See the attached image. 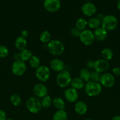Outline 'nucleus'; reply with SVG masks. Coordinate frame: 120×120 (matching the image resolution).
Segmentation results:
<instances>
[{
	"instance_id": "4468645a",
	"label": "nucleus",
	"mask_w": 120,
	"mask_h": 120,
	"mask_svg": "<svg viewBox=\"0 0 120 120\" xmlns=\"http://www.w3.org/2000/svg\"><path fill=\"white\" fill-rule=\"evenodd\" d=\"M82 12L87 16H92L96 12V7L91 2H86L81 7Z\"/></svg>"
},
{
	"instance_id": "f704fd0d",
	"label": "nucleus",
	"mask_w": 120,
	"mask_h": 120,
	"mask_svg": "<svg viewBox=\"0 0 120 120\" xmlns=\"http://www.w3.org/2000/svg\"><path fill=\"white\" fill-rule=\"evenodd\" d=\"M7 119V115L4 110H0V120H5Z\"/></svg>"
},
{
	"instance_id": "412c9836",
	"label": "nucleus",
	"mask_w": 120,
	"mask_h": 120,
	"mask_svg": "<svg viewBox=\"0 0 120 120\" xmlns=\"http://www.w3.org/2000/svg\"><path fill=\"white\" fill-rule=\"evenodd\" d=\"M101 56L102 57V59L107 61H109L111 60L113 58L114 53H113L112 50L110 48H106L101 50Z\"/></svg>"
},
{
	"instance_id": "7c9ffc66",
	"label": "nucleus",
	"mask_w": 120,
	"mask_h": 120,
	"mask_svg": "<svg viewBox=\"0 0 120 120\" xmlns=\"http://www.w3.org/2000/svg\"><path fill=\"white\" fill-rule=\"evenodd\" d=\"M101 73L98 71L94 70L93 71L91 72V77H90V80L92 81V82H100V77H101Z\"/></svg>"
},
{
	"instance_id": "bb28decb",
	"label": "nucleus",
	"mask_w": 120,
	"mask_h": 120,
	"mask_svg": "<svg viewBox=\"0 0 120 120\" xmlns=\"http://www.w3.org/2000/svg\"><path fill=\"white\" fill-rule=\"evenodd\" d=\"M32 52L28 49H25L20 52L21 60L25 62H27V61H29L31 57L32 56Z\"/></svg>"
},
{
	"instance_id": "6ab92c4d",
	"label": "nucleus",
	"mask_w": 120,
	"mask_h": 120,
	"mask_svg": "<svg viewBox=\"0 0 120 120\" xmlns=\"http://www.w3.org/2000/svg\"><path fill=\"white\" fill-rule=\"evenodd\" d=\"M15 46L18 50L22 51L27 49V41L25 38L20 36L15 39Z\"/></svg>"
},
{
	"instance_id": "c85d7f7f",
	"label": "nucleus",
	"mask_w": 120,
	"mask_h": 120,
	"mask_svg": "<svg viewBox=\"0 0 120 120\" xmlns=\"http://www.w3.org/2000/svg\"><path fill=\"white\" fill-rule=\"evenodd\" d=\"M29 65L31 68L34 69H37L39 66H40L41 64V60L38 56L32 55L31 59L29 60Z\"/></svg>"
},
{
	"instance_id": "5701e85b",
	"label": "nucleus",
	"mask_w": 120,
	"mask_h": 120,
	"mask_svg": "<svg viewBox=\"0 0 120 120\" xmlns=\"http://www.w3.org/2000/svg\"><path fill=\"white\" fill-rule=\"evenodd\" d=\"M88 22V26L91 29H96V28L100 27V25H101V21L99 20L98 19L95 18H91Z\"/></svg>"
},
{
	"instance_id": "f3484780",
	"label": "nucleus",
	"mask_w": 120,
	"mask_h": 120,
	"mask_svg": "<svg viewBox=\"0 0 120 120\" xmlns=\"http://www.w3.org/2000/svg\"><path fill=\"white\" fill-rule=\"evenodd\" d=\"M74 109H75V112L78 114L82 116L87 113L88 107H87V104L83 101H77L75 104Z\"/></svg>"
},
{
	"instance_id": "2f4dec72",
	"label": "nucleus",
	"mask_w": 120,
	"mask_h": 120,
	"mask_svg": "<svg viewBox=\"0 0 120 120\" xmlns=\"http://www.w3.org/2000/svg\"><path fill=\"white\" fill-rule=\"evenodd\" d=\"M9 55V49L5 45H0V58H5Z\"/></svg>"
},
{
	"instance_id": "7ed1b4c3",
	"label": "nucleus",
	"mask_w": 120,
	"mask_h": 120,
	"mask_svg": "<svg viewBox=\"0 0 120 120\" xmlns=\"http://www.w3.org/2000/svg\"><path fill=\"white\" fill-rule=\"evenodd\" d=\"M71 80V75L67 70H64L60 71L56 75V83L61 88L67 87L70 84Z\"/></svg>"
},
{
	"instance_id": "c03bdc74",
	"label": "nucleus",
	"mask_w": 120,
	"mask_h": 120,
	"mask_svg": "<svg viewBox=\"0 0 120 120\" xmlns=\"http://www.w3.org/2000/svg\"><path fill=\"white\" fill-rule=\"evenodd\" d=\"M84 1H90V0H84Z\"/></svg>"
},
{
	"instance_id": "f03ea898",
	"label": "nucleus",
	"mask_w": 120,
	"mask_h": 120,
	"mask_svg": "<svg viewBox=\"0 0 120 120\" xmlns=\"http://www.w3.org/2000/svg\"><path fill=\"white\" fill-rule=\"evenodd\" d=\"M47 49L51 55L60 56L65 51V46L61 41L57 39L51 40L47 45Z\"/></svg>"
},
{
	"instance_id": "c756f323",
	"label": "nucleus",
	"mask_w": 120,
	"mask_h": 120,
	"mask_svg": "<svg viewBox=\"0 0 120 120\" xmlns=\"http://www.w3.org/2000/svg\"><path fill=\"white\" fill-rule=\"evenodd\" d=\"M10 101L14 106H18L21 104L22 98L21 96L18 94H13L10 97Z\"/></svg>"
},
{
	"instance_id": "f257e3e1",
	"label": "nucleus",
	"mask_w": 120,
	"mask_h": 120,
	"mask_svg": "<svg viewBox=\"0 0 120 120\" xmlns=\"http://www.w3.org/2000/svg\"><path fill=\"white\" fill-rule=\"evenodd\" d=\"M84 89L87 96L89 97H96L101 94L102 91V86L100 83L90 80L87 82Z\"/></svg>"
},
{
	"instance_id": "b1692460",
	"label": "nucleus",
	"mask_w": 120,
	"mask_h": 120,
	"mask_svg": "<svg viewBox=\"0 0 120 120\" xmlns=\"http://www.w3.org/2000/svg\"><path fill=\"white\" fill-rule=\"evenodd\" d=\"M87 26H88V22L87 20L82 18L78 19L75 22V28H76L81 31L86 29V28Z\"/></svg>"
},
{
	"instance_id": "79ce46f5",
	"label": "nucleus",
	"mask_w": 120,
	"mask_h": 120,
	"mask_svg": "<svg viewBox=\"0 0 120 120\" xmlns=\"http://www.w3.org/2000/svg\"><path fill=\"white\" fill-rule=\"evenodd\" d=\"M5 120H14L11 119V118H7Z\"/></svg>"
},
{
	"instance_id": "e433bc0d",
	"label": "nucleus",
	"mask_w": 120,
	"mask_h": 120,
	"mask_svg": "<svg viewBox=\"0 0 120 120\" xmlns=\"http://www.w3.org/2000/svg\"><path fill=\"white\" fill-rule=\"evenodd\" d=\"M29 36V32L27 30H22L21 32V36L24 38H27Z\"/></svg>"
},
{
	"instance_id": "a878e982",
	"label": "nucleus",
	"mask_w": 120,
	"mask_h": 120,
	"mask_svg": "<svg viewBox=\"0 0 120 120\" xmlns=\"http://www.w3.org/2000/svg\"><path fill=\"white\" fill-rule=\"evenodd\" d=\"M40 40L43 43H49L51 41V35L48 30H44L40 35Z\"/></svg>"
},
{
	"instance_id": "f8f14e48",
	"label": "nucleus",
	"mask_w": 120,
	"mask_h": 120,
	"mask_svg": "<svg viewBox=\"0 0 120 120\" xmlns=\"http://www.w3.org/2000/svg\"><path fill=\"white\" fill-rule=\"evenodd\" d=\"M109 68V63L108 61L102 59L96 60L94 62V69L95 71L100 73H105Z\"/></svg>"
},
{
	"instance_id": "4c0bfd02",
	"label": "nucleus",
	"mask_w": 120,
	"mask_h": 120,
	"mask_svg": "<svg viewBox=\"0 0 120 120\" xmlns=\"http://www.w3.org/2000/svg\"><path fill=\"white\" fill-rule=\"evenodd\" d=\"M13 58H14V61L21 60L20 53H15L14 55V56H13Z\"/></svg>"
},
{
	"instance_id": "72a5a7b5",
	"label": "nucleus",
	"mask_w": 120,
	"mask_h": 120,
	"mask_svg": "<svg viewBox=\"0 0 120 120\" xmlns=\"http://www.w3.org/2000/svg\"><path fill=\"white\" fill-rule=\"evenodd\" d=\"M112 73L115 76H120V68L115 67L112 69Z\"/></svg>"
},
{
	"instance_id": "dca6fc26",
	"label": "nucleus",
	"mask_w": 120,
	"mask_h": 120,
	"mask_svg": "<svg viewBox=\"0 0 120 120\" xmlns=\"http://www.w3.org/2000/svg\"><path fill=\"white\" fill-rule=\"evenodd\" d=\"M93 33H94L95 39L99 42H102L105 40L108 35L107 30H106L101 26L95 29Z\"/></svg>"
},
{
	"instance_id": "1a4fd4ad",
	"label": "nucleus",
	"mask_w": 120,
	"mask_h": 120,
	"mask_svg": "<svg viewBox=\"0 0 120 120\" xmlns=\"http://www.w3.org/2000/svg\"><path fill=\"white\" fill-rule=\"evenodd\" d=\"M102 86L106 88H111L115 83V78L113 75L109 73H104L101 75L100 82Z\"/></svg>"
},
{
	"instance_id": "ea45409f",
	"label": "nucleus",
	"mask_w": 120,
	"mask_h": 120,
	"mask_svg": "<svg viewBox=\"0 0 120 120\" xmlns=\"http://www.w3.org/2000/svg\"><path fill=\"white\" fill-rule=\"evenodd\" d=\"M111 120H120V116H115L112 118Z\"/></svg>"
},
{
	"instance_id": "393cba45",
	"label": "nucleus",
	"mask_w": 120,
	"mask_h": 120,
	"mask_svg": "<svg viewBox=\"0 0 120 120\" xmlns=\"http://www.w3.org/2000/svg\"><path fill=\"white\" fill-rule=\"evenodd\" d=\"M80 78H81L84 82H88L90 81L91 72L88 69L84 68L80 71Z\"/></svg>"
},
{
	"instance_id": "58836bf2",
	"label": "nucleus",
	"mask_w": 120,
	"mask_h": 120,
	"mask_svg": "<svg viewBox=\"0 0 120 120\" xmlns=\"http://www.w3.org/2000/svg\"><path fill=\"white\" fill-rule=\"evenodd\" d=\"M104 16L102 14H98L96 16V18H98L99 20H100L101 21H102V19L104 18Z\"/></svg>"
},
{
	"instance_id": "6e6552de",
	"label": "nucleus",
	"mask_w": 120,
	"mask_h": 120,
	"mask_svg": "<svg viewBox=\"0 0 120 120\" xmlns=\"http://www.w3.org/2000/svg\"><path fill=\"white\" fill-rule=\"evenodd\" d=\"M79 38L81 43L86 46L91 45L95 40L94 33L89 29H85L81 31Z\"/></svg>"
},
{
	"instance_id": "aec40b11",
	"label": "nucleus",
	"mask_w": 120,
	"mask_h": 120,
	"mask_svg": "<svg viewBox=\"0 0 120 120\" xmlns=\"http://www.w3.org/2000/svg\"><path fill=\"white\" fill-rule=\"evenodd\" d=\"M52 105L58 110H64L65 107V103L62 98L59 97H55L52 99Z\"/></svg>"
},
{
	"instance_id": "c9c22d12",
	"label": "nucleus",
	"mask_w": 120,
	"mask_h": 120,
	"mask_svg": "<svg viewBox=\"0 0 120 120\" xmlns=\"http://www.w3.org/2000/svg\"><path fill=\"white\" fill-rule=\"evenodd\" d=\"M94 62L92 60H89L86 63V66L88 69H94Z\"/></svg>"
},
{
	"instance_id": "2eb2a0df",
	"label": "nucleus",
	"mask_w": 120,
	"mask_h": 120,
	"mask_svg": "<svg viewBox=\"0 0 120 120\" xmlns=\"http://www.w3.org/2000/svg\"><path fill=\"white\" fill-rule=\"evenodd\" d=\"M50 68L51 70L55 72H60L65 70V65L62 60L59 59H54L50 62Z\"/></svg>"
},
{
	"instance_id": "9d476101",
	"label": "nucleus",
	"mask_w": 120,
	"mask_h": 120,
	"mask_svg": "<svg viewBox=\"0 0 120 120\" xmlns=\"http://www.w3.org/2000/svg\"><path fill=\"white\" fill-rule=\"evenodd\" d=\"M44 7L49 12H55L60 9L61 3L60 0H44Z\"/></svg>"
},
{
	"instance_id": "39448f33",
	"label": "nucleus",
	"mask_w": 120,
	"mask_h": 120,
	"mask_svg": "<svg viewBox=\"0 0 120 120\" xmlns=\"http://www.w3.org/2000/svg\"><path fill=\"white\" fill-rule=\"evenodd\" d=\"M101 27L107 31L113 30L118 25V20L114 15H108L104 16L101 21Z\"/></svg>"
},
{
	"instance_id": "37998d69",
	"label": "nucleus",
	"mask_w": 120,
	"mask_h": 120,
	"mask_svg": "<svg viewBox=\"0 0 120 120\" xmlns=\"http://www.w3.org/2000/svg\"><path fill=\"white\" fill-rule=\"evenodd\" d=\"M92 120L91 119H85V120Z\"/></svg>"
},
{
	"instance_id": "20e7f679",
	"label": "nucleus",
	"mask_w": 120,
	"mask_h": 120,
	"mask_svg": "<svg viewBox=\"0 0 120 120\" xmlns=\"http://www.w3.org/2000/svg\"><path fill=\"white\" fill-rule=\"evenodd\" d=\"M26 107L29 112L37 114L42 109L41 100L36 97H31L26 102Z\"/></svg>"
},
{
	"instance_id": "a211bd4d",
	"label": "nucleus",
	"mask_w": 120,
	"mask_h": 120,
	"mask_svg": "<svg viewBox=\"0 0 120 120\" xmlns=\"http://www.w3.org/2000/svg\"><path fill=\"white\" fill-rule=\"evenodd\" d=\"M85 84V82L79 77L72 79V80L70 83L71 87L76 90L84 89Z\"/></svg>"
},
{
	"instance_id": "423d86ee",
	"label": "nucleus",
	"mask_w": 120,
	"mask_h": 120,
	"mask_svg": "<svg viewBox=\"0 0 120 120\" xmlns=\"http://www.w3.org/2000/svg\"><path fill=\"white\" fill-rule=\"evenodd\" d=\"M35 76L36 78L41 82H47L51 77V71L48 67L44 65H41L35 71Z\"/></svg>"
},
{
	"instance_id": "a19ab883",
	"label": "nucleus",
	"mask_w": 120,
	"mask_h": 120,
	"mask_svg": "<svg viewBox=\"0 0 120 120\" xmlns=\"http://www.w3.org/2000/svg\"><path fill=\"white\" fill-rule=\"evenodd\" d=\"M116 6H117V8L120 11V0H118L117 2V4H116Z\"/></svg>"
},
{
	"instance_id": "473e14b6",
	"label": "nucleus",
	"mask_w": 120,
	"mask_h": 120,
	"mask_svg": "<svg viewBox=\"0 0 120 120\" xmlns=\"http://www.w3.org/2000/svg\"><path fill=\"white\" fill-rule=\"evenodd\" d=\"M81 30L78 29L76 28H73L71 29V34L72 36L75 38H79L80 37V34H81Z\"/></svg>"
},
{
	"instance_id": "9b49d317",
	"label": "nucleus",
	"mask_w": 120,
	"mask_h": 120,
	"mask_svg": "<svg viewBox=\"0 0 120 120\" xmlns=\"http://www.w3.org/2000/svg\"><path fill=\"white\" fill-rule=\"evenodd\" d=\"M32 90L35 97L38 98H43L48 94V88L42 83H38L35 84L33 87Z\"/></svg>"
},
{
	"instance_id": "ddd939ff",
	"label": "nucleus",
	"mask_w": 120,
	"mask_h": 120,
	"mask_svg": "<svg viewBox=\"0 0 120 120\" xmlns=\"http://www.w3.org/2000/svg\"><path fill=\"white\" fill-rule=\"evenodd\" d=\"M64 96L67 101L69 103H76L79 97L78 90L73 88H68L64 91Z\"/></svg>"
},
{
	"instance_id": "4be33fe9",
	"label": "nucleus",
	"mask_w": 120,
	"mask_h": 120,
	"mask_svg": "<svg viewBox=\"0 0 120 120\" xmlns=\"http://www.w3.org/2000/svg\"><path fill=\"white\" fill-rule=\"evenodd\" d=\"M68 115L64 110H58L54 113L52 117V120H67Z\"/></svg>"
},
{
	"instance_id": "0eeeda50",
	"label": "nucleus",
	"mask_w": 120,
	"mask_h": 120,
	"mask_svg": "<svg viewBox=\"0 0 120 120\" xmlns=\"http://www.w3.org/2000/svg\"><path fill=\"white\" fill-rule=\"evenodd\" d=\"M27 65L25 62L21 60L14 61L11 66L12 73L15 76H21L27 71Z\"/></svg>"
},
{
	"instance_id": "cd10ccee",
	"label": "nucleus",
	"mask_w": 120,
	"mask_h": 120,
	"mask_svg": "<svg viewBox=\"0 0 120 120\" xmlns=\"http://www.w3.org/2000/svg\"><path fill=\"white\" fill-rule=\"evenodd\" d=\"M41 102L42 107L44 109H48L51 106V105H52V100L49 95H47L42 98Z\"/></svg>"
}]
</instances>
